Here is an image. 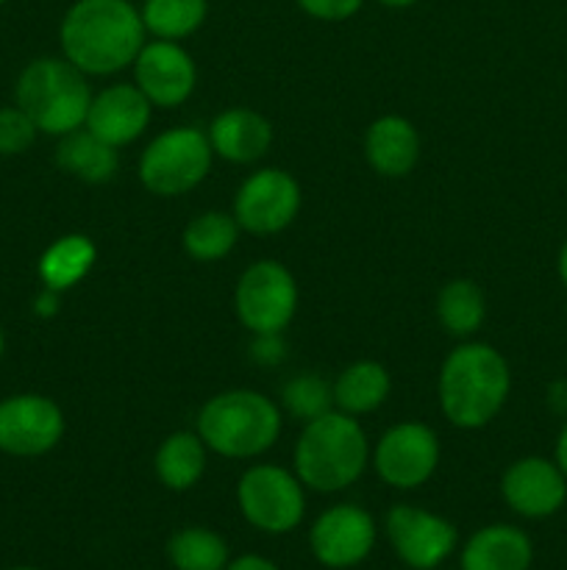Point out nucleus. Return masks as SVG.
Returning a JSON list of instances; mask_svg holds the SVG:
<instances>
[{"label":"nucleus","instance_id":"nucleus-1","mask_svg":"<svg viewBox=\"0 0 567 570\" xmlns=\"http://www.w3.org/2000/svg\"><path fill=\"white\" fill-rule=\"evenodd\" d=\"M145 22L128 0H76L61 20L64 59L83 76H111L145 48Z\"/></svg>","mask_w":567,"mask_h":570},{"label":"nucleus","instance_id":"nucleus-2","mask_svg":"<svg viewBox=\"0 0 567 570\" xmlns=\"http://www.w3.org/2000/svg\"><path fill=\"white\" fill-rule=\"evenodd\" d=\"M511 390L509 362L487 343H461L439 371V406L459 429H481L504 410Z\"/></svg>","mask_w":567,"mask_h":570},{"label":"nucleus","instance_id":"nucleus-3","mask_svg":"<svg viewBox=\"0 0 567 570\" xmlns=\"http://www.w3.org/2000/svg\"><path fill=\"white\" fill-rule=\"evenodd\" d=\"M370 462V443L354 415L326 412L300 432L295 445V476L315 493H339L359 482Z\"/></svg>","mask_w":567,"mask_h":570},{"label":"nucleus","instance_id":"nucleus-4","mask_svg":"<svg viewBox=\"0 0 567 570\" xmlns=\"http://www.w3.org/2000/svg\"><path fill=\"white\" fill-rule=\"evenodd\" d=\"M198 434L215 454L253 460L276 445L281 434V410L256 390H226L203 404Z\"/></svg>","mask_w":567,"mask_h":570},{"label":"nucleus","instance_id":"nucleus-5","mask_svg":"<svg viewBox=\"0 0 567 570\" xmlns=\"http://www.w3.org/2000/svg\"><path fill=\"white\" fill-rule=\"evenodd\" d=\"M14 98L17 106L39 128V134L64 137L87 122L92 89H89L87 76L72 61L44 56V59H33L20 72Z\"/></svg>","mask_w":567,"mask_h":570},{"label":"nucleus","instance_id":"nucleus-6","mask_svg":"<svg viewBox=\"0 0 567 570\" xmlns=\"http://www.w3.org/2000/svg\"><path fill=\"white\" fill-rule=\"evenodd\" d=\"M209 134L198 128H170L139 156V181L159 198H176L198 187L211 170Z\"/></svg>","mask_w":567,"mask_h":570},{"label":"nucleus","instance_id":"nucleus-7","mask_svg":"<svg viewBox=\"0 0 567 570\" xmlns=\"http://www.w3.org/2000/svg\"><path fill=\"white\" fill-rule=\"evenodd\" d=\"M237 501L245 521L265 534H287L306 515L304 482L278 465H253L237 484Z\"/></svg>","mask_w":567,"mask_h":570},{"label":"nucleus","instance_id":"nucleus-8","mask_svg":"<svg viewBox=\"0 0 567 570\" xmlns=\"http://www.w3.org/2000/svg\"><path fill=\"white\" fill-rule=\"evenodd\" d=\"M237 317L253 334H281L298 309V284L276 259L253 262L233 293Z\"/></svg>","mask_w":567,"mask_h":570},{"label":"nucleus","instance_id":"nucleus-9","mask_svg":"<svg viewBox=\"0 0 567 570\" xmlns=\"http://www.w3.org/2000/svg\"><path fill=\"white\" fill-rule=\"evenodd\" d=\"M384 529L395 557L411 570H437L459 546V532L448 518L411 504L392 507Z\"/></svg>","mask_w":567,"mask_h":570},{"label":"nucleus","instance_id":"nucleus-10","mask_svg":"<svg viewBox=\"0 0 567 570\" xmlns=\"http://www.w3.org/2000/svg\"><path fill=\"white\" fill-rule=\"evenodd\" d=\"M64 415L48 395L22 393L0 401V451L9 456H42L59 445Z\"/></svg>","mask_w":567,"mask_h":570},{"label":"nucleus","instance_id":"nucleus-11","mask_svg":"<svg viewBox=\"0 0 567 570\" xmlns=\"http://www.w3.org/2000/svg\"><path fill=\"white\" fill-rule=\"evenodd\" d=\"M376 471L389 488L415 490L434 476L439 465V440L426 423L406 421L384 432L378 440Z\"/></svg>","mask_w":567,"mask_h":570},{"label":"nucleus","instance_id":"nucleus-12","mask_svg":"<svg viewBox=\"0 0 567 570\" xmlns=\"http://www.w3.org/2000/svg\"><path fill=\"white\" fill-rule=\"evenodd\" d=\"M300 187L287 170L265 167L239 187L233 217L250 234H278L298 217Z\"/></svg>","mask_w":567,"mask_h":570},{"label":"nucleus","instance_id":"nucleus-13","mask_svg":"<svg viewBox=\"0 0 567 570\" xmlns=\"http://www.w3.org/2000/svg\"><path fill=\"white\" fill-rule=\"evenodd\" d=\"M376 546V521L356 504H337L320 512L309 529V549L320 566L345 570L370 557Z\"/></svg>","mask_w":567,"mask_h":570},{"label":"nucleus","instance_id":"nucleus-14","mask_svg":"<svg viewBox=\"0 0 567 570\" xmlns=\"http://www.w3.org/2000/svg\"><path fill=\"white\" fill-rule=\"evenodd\" d=\"M500 495L515 515L545 521L565 507L567 476L554 460L523 456L504 471Z\"/></svg>","mask_w":567,"mask_h":570},{"label":"nucleus","instance_id":"nucleus-15","mask_svg":"<svg viewBox=\"0 0 567 570\" xmlns=\"http://www.w3.org/2000/svg\"><path fill=\"white\" fill-rule=\"evenodd\" d=\"M133 78L150 104L172 109L192 95L198 70H195L192 56L181 45L170 39H156V42H145V48L133 59Z\"/></svg>","mask_w":567,"mask_h":570},{"label":"nucleus","instance_id":"nucleus-16","mask_svg":"<svg viewBox=\"0 0 567 570\" xmlns=\"http://www.w3.org/2000/svg\"><path fill=\"white\" fill-rule=\"evenodd\" d=\"M150 109L153 104L145 98L137 83H115L92 95L83 128L109 142L111 148H122L142 137L150 122Z\"/></svg>","mask_w":567,"mask_h":570},{"label":"nucleus","instance_id":"nucleus-17","mask_svg":"<svg viewBox=\"0 0 567 570\" xmlns=\"http://www.w3.org/2000/svg\"><path fill=\"white\" fill-rule=\"evenodd\" d=\"M209 142L217 156L233 165H250L259 161L272 145V126L267 117L253 109H226L211 120Z\"/></svg>","mask_w":567,"mask_h":570},{"label":"nucleus","instance_id":"nucleus-18","mask_svg":"<svg viewBox=\"0 0 567 570\" xmlns=\"http://www.w3.org/2000/svg\"><path fill=\"white\" fill-rule=\"evenodd\" d=\"M531 538L511 523L478 529L461 549V570H531Z\"/></svg>","mask_w":567,"mask_h":570},{"label":"nucleus","instance_id":"nucleus-19","mask_svg":"<svg viewBox=\"0 0 567 570\" xmlns=\"http://www.w3.org/2000/svg\"><path fill=\"white\" fill-rule=\"evenodd\" d=\"M367 165L384 178H404L420 159V134L406 117H378L365 134Z\"/></svg>","mask_w":567,"mask_h":570},{"label":"nucleus","instance_id":"nucleus-20","mask_svg":"<svg viewBox=\"0 0 567 570\" xmlns=\"http://www.w3.org/2000/svg\"><path fill=\"white\" fill-rule=\"evenodd\" d=\"M56 161H59L61 170L87 184L109 181L120 167L117 148H111L109 142L98 139L87 128H76V131L61 137L59 148H56Z\"/></svg>","mask_w":567,"mask_h":570},{"label":"nucleus","instance_id":"nucleus-21","mask_svg":"<svg viewBox=\"0 0 567 570\" xmlns=\"http://www.w3.org/2000/svg\"><path fill=\"white\" fill-rule=\"evenodd\" d=\"M156 476L172 493L195 488L206 471V443L198 432H172L156 451Z\"/></svg>","mask_w":567,"mask_h":570},{"label":"nucleus","instance_id":"nucleus-22","mask_svg":"<svg viewBox=\"0 0 567 570\" xmlns=\"http://www.w3.org/2000/svg\"><path fill=\"white\" fill-rule=\"evenodd\" d=\"M389 390H392V379H389L387 367L372 360H361L339 373L331 393L339 412H345V415H365V412L378 410L387 401Z\"/></svg>","mask_w":567,"mask_h":570},{"label":"nucleus","instance_id":"nucleus-23","mask_svg":"<svg viewBox=\"0 0 567 570\" xmlns=\"http://www.w3.org/2000/svg\"><path fill=\"white\" fill-rule=\"evenodd\" d=\"M94 259H98V248L83 234H67L59 237L53 245H48L39 259V278L48 289H70L92 271Z\"/></svg>","mask_w":567,"mask_h":570},{"label":"nucleus","instance_id":"nucleus-24","mask_svg":"<svg viewBox=\"0 0 567 570\" xmlns=\"http://www.w3.org/2000/svg\"><path fill=\"white\" fill-rule=\"evenodd\" d=\"M437 317L445 332L454 337L476 334L487 317V301H484L481 287L470 278H454L445 284L437 298Z\"/></svg>","mask_w":567,"mask_h":570},{"label":"nucleus","instance_id":"nucleus-25","mask_svg":"<svg viewBox=\"0 0 567 570\" xmlns=\"http://www.w3.org/2000/svg\"><path fill=\"white\" fill-rule=\"evenodd\" d=\"M167 562L176 570H226L231 554L222 534L206 527H187L167 540Z\"/></svg>","mask_w":567,"mask_h":570},{"label":"nucleus","instance_id":"nucleus-26","mask_svg":"<svg viewBox=\"0 0 567 570\" xmlns=\"http://www.w3.org/2000/svg\"><path fill=\"white\" fill-rule=\"evenodd\" d=\"M239 239V223L226 212H203L183 228V250L198 262L226 259Z\"/></svg>","mask_w":567,"mask_h":570},{"label":"nucleus","instance_id":"nucleus-27","mask_svg":"<svg viewBox=\"0 0 567 570\" xmlns=\"http://www.w3.org/2000/svg\"><path fill=\"white\" fill-rule=\"evenodd\" d=\"M145 22V31L156 39H178L189 37L203 26L209 14V0H145L139 9Z\"/></svg>","mask_w":567,"mask_h":570},{"label":"nucleus","instance_id":"nucleus-28","mask_svg":"<svg viewBox=\"0 0 567 570\" xmlns=\"http://www.w3.org/2000/svg\"><path fill=\"white\" fill-rule=\"evenodd\" d=\"M281 399L284 406H287L295 417H300V421L306 423L331 412L334 404L331 387H328L320 376H315V373H304V376L289 379L281 390Z\"/></svg>","mask_w":567,"mask_h":570},{"label":"nucleus","instance_id":"nucleus-29","mask_svg":"<svg viewBox=\"0 0 567 570\" xmlns=\"http://www.w3.org/2000/svg\"><path fill=\"white\" fill-rule=\"evenodd\" d=\"M39 128L20 106H0V156H20L37 142Z\"/></svg>","mask_w":567,"mask_h":570},{"label":"nucleus","instance_id":"nucleus-30","mask_svg":"<svg viewBox=\"0 0 567 570\" xmlns=\"http://www.w3.org/2000/svg\"><path fill=\"white\" fill-rule=\"evenodd\" d=\"M309 17L322 22L350 20L365 6V0H295Z\"/></svg>","mask_w":567,"mask_h":570},{"label":"nucleus","instance_id":"nucleus-31","mask_svg":"<svg viewBox=\"0 0 567 570\" xmlns=\"http://www.w3.org/2000/svg\"><path fill=\"white\" fill-rule=\"evenodd\" d=\"M226 570H278V566L261 554H242L228 562Z\"/></svg>","mask_w":567,"mask_h":570},{"label":"nucleus","instance_id":"nucleus-32","mask_svg":"<svg viewBox=\"0 0 567 570\" xmlns=\"http://www.w3.org/2000/svg\"><path fill=\"white\" fill-rule=\"evenodd\" d=\"M548 404L556 415H567V379H559L548 387Z\"/></svg>","mask_w":567,"mask_h":570},{"label":"nucleus","instance_id":"nucleus-33","mask_svg":"<svg viewBox=\"0 0 567 570\" xmlns=\"http://www.w3.org/2000/svg\"><path fill=\"white\" fill-rule=\"evenodd\" d=\"M33 309H37V315H42V317L56 315V309H59V293H56V289L44 287V293L39 295L37 306H33Z\"/></svg>","mask_w":567,"mask_h":570},{"label":"nucleus","instance_id":"nucleus-34","mask_svg":"<svg viewBox=\"0 0 567 570\" xmlns=\"http://www.w3.org/2000/svg\"><path fill=\"white\" fill-rule=\"evenodd\" d=\"M554 462L561 468V473H565V476H567V421H565V426H561L559 438H556Z\"/></svg>","mask_w":567,"mask_h":570},{"label":"nucleus","instance_id":"nucleus-35","mask_svg":"<svg viewBox=\"0 0 567 570\" xmlns=\"http://www.w3.org/2000/svg\"><path fill=\"white\" fill-rule=\"evenodd\" d=\"M556 271H559L561 284H565V287H567V239H565V245H561V248H559V259H556Z\"/></svg>","mask_w":567,"mask_h":570},{"label":"nucleus","instance_id":"nucleus-36","mask_svg":"<svg viewBox=\"0 0 567 570\" xmlns=\"http://www.w3.org/2000/svg\"><path fill=\"white\" fill-rule=\"evenodd\" d=\"M381 6H389V9H409V6H415L417 0H378Z\"/></svg>","mask_w":567,"mask_h":570},{"label":"nucleus","instance_id":"nucleus-37","mask_svg":"<svg viewBox=\"0 0 567 570\" xmlns=\"http://www.w3.org/2000/svg\"><path fill=\"white\" fill-rule=\"evenodd\" d=\"M3 351H6V337H3V332H0V356H3Z\"/></svg>","mask_w":567,"mask_h":570},{"label":"nucleus","instance_id":"nucleus-38","mask_svg":"<svg viewBox=\"0 0 567 570\" xmlns=\"http://www.w3.org/2000/svg\"><path fill=\"white\" fill-rule=\"evenodd\" d=\"M9 570H39V568H31V566H20V568H9Z\"/></svg>","mask_w":567,"mask_h":570},{"label":"nucleus","instance_id":"nucleus-39","mask_svg":"<svg viewBox=\"0 0 567 570\" xmlns=\"http://www.w3.org/2000/svg\"><path fill=\"white\" fill-rule=\"evenodd\" d=\"M6 3V0H0V6H3Z\"/></svg>","mask_w":567,"mask_h":570}]
</instances>
